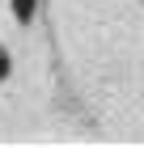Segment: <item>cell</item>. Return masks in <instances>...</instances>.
Instances as JSON below:
<instances>
[{
	"label": "cell",
	"mask_w": 144,
	"mask_h": 148,
	"mask_svg": "<svg viewBox=\"0 0 144 148\" xmlns=\"http://www.w3.org/2000/svg\"><path fill=\"white\" fill-rule=\"evenodd\" d=\"M9 4H13V17H17V21H34L38 0H9Z\"/></svg>",
	"instance_id": "6da1fadb"
},
{
	"label": "cell",
	"mask_w": 144,
	"mask_h": 148,
	"mask_svg": "<svg viewBox=\"0 0 144 148\" xmlns=\"http://www.w3.org/2000/svg\"><path fill=\"white\" fill-rule=\"evenodd\" d=\"M9 72H13V59H9V51H4V47H0V80L9 76Z\"/></svg>",
	"instance_id": "7a4b0ae2"
}]
</instances>
